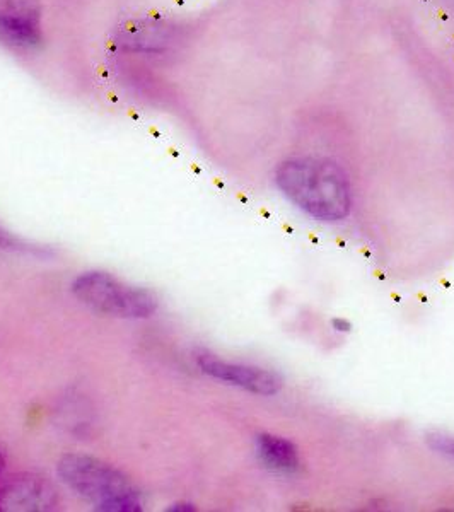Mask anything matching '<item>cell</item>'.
<instances>
[{
	"label": "cell",
	"instance_id": "8",
	"mask_svg": "<svg viewBox=\"0 0 454 512\" xmlns=\"http://www.w3.org/2000/svg\"><path fill=\"white\" fill-rule=\"evenodd\" d=\"M166 41H168V33H166L164 28L142 24V26H137V28L135 26L130 28L129 41L127 43H130L134 48L151 50V48L161 45V43L164 45Z\"/></svg>",
	"mask_w": 454,
	"mask_h": 512
},
{
	"label": "cell",
	"instance_id": "6",
	"mask_svg": "<svg viewBox=\"0 0 454 512\" xmlns=\"http://www.w3.org/2000/svg\"><path fill=\"white\" fill-rule=\"evenodd\" d=\"M57 506V492L41 477L12 478L0 490V511H52Z\"/></svg>",
	"mask_w": 454,
	"mask_h": 512
},
{
	"label": "cell",
	"instance_id": "9",
	"mask_svg": "<svg viewBox=\"0 0 454 512\" xmlns=\"http://www.w3.org/2000/svg\"><path fill=\"white\" fill-rule=\"evenodd\" d=\"M429 446L439 451V453L448 454V456L454 458L453 437L444 436V434H432V436H429Z\"/></svg>",
	"mask_w": 454,
	"mask_h": 512
},
{
	"label": "cell",
	"instance_id": "5",
	"mask_svg": "<svg viewBox=\"0 0 454 512\" xmlns=\"http://www.w3.org/2000/svg\"><path fill=\"white\" fill-rule=\"evenodd\" d=\"M41 40V7L36 0H0V43L30 50Z\"/></svg>",
	"mask_w": 454,
	"mask_h": 512
},
{
	"label": "cell",
	"instance_id": "4",
	"mask_svg": "<svg viewBox=\"0 0 454 512\" xmlns=\"http://www.w3.org/2000/svg\"><path fill=\"white\" fill-rule=\"evenodd\" d=\"M198 367L210 378L233 384L241 390L250 391L255 395L272 396L282 388V378L262 367L246 366L236 362L222 361L212 354H200L197 357Z\"/></svg>",
	"mask_w": 454,
	"mask_h": 512
},
{
	"label": "cell",
	"instance_id": "10",
	"mask_svg": "<svg viewBox=\"0 0 454 512\" xmlns=\"http://www.w3.org/2000/svg\"><path fill=\"white\" fill-rule=\"evenodd\" d=\"M333 326H335V330H338V332H349L350 330L349 323L344 320H333Z\"/></svg>",
	"mask_w": 454,
	"mask_h": 512
},
{
	"label": "cell",
	"instance_id": "1",
	"mask_svg": "<svg viewBox=\"0 0 454 512\" xmlns=\"http://www.w3.org/2000/svg\"><path fill=\"white\" fill-rule=\"evenodd\" d=\"M277 185L291 202L320 221L349 216L350 187L344 169L326 159H291L277 169Z\"/></svg>",
	"mask_w": 454,
	"mask_h": 512
},
{
	"label": "cell",
	"instance_id": "3",
	"mask_svg": "<svg viewBox=\"0 0 454 512\" xmlns=\"http://www.w3.org/2000/svg\"><path fill=\"white\" fill-rule=\"evenodd\" d=\"M72 294L91 311L123 320H147L159 308L154 292L130 286L99 270L77 275L72 282Z\"/></svg>",
	"mask_w": 454,
	"mask_h": 512
},
{
	"label": "cell",
	"instance_id": "11",
	"mask_svg": "<svg viewBox=\"0 0 454 512\" xmlns=\"http://www.w3.org/2000/svg\"><path fill=\"white\" fill-rule=\"evenodd\" d=\"M2 468H4V456H2V451H0V472H2Z\"/></svg>",
	"mask_w": 454,
	"mask_h": 512
},
{
	"label": "cell",
	"instance_id": "2",
	"mask_svg": "<svg viewBox=\"0 0 454 512\" xmlns=\"http://www.w3.org/2000/svg\"><path fill=\"white\" fill-rule=\"evenodd\" d=\"M57 472L62 482L99 511L135 512L142 509L140 492L117 468L88 454H65Z\"/></svg>",
	"mask_w": 454,
	"mask_h": 512
},
{
	"label": "cell",
	"instance_id": "7",
	"mask_svg": "<svg viewBox=\"0 0 454 512\" xmlns=\"http://www.w3.org/2000/svg\"><path fill=\"white\" fill-rule=\"evenodd\" d=\"M257 449L265 466L275 472L294 473L299 468L296 446L284 437L263 434L258 437Z\"/></svg>",
	"mask_w": 454,
	"mask_h": 512
}]
</instances>
